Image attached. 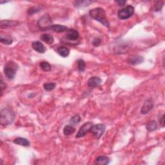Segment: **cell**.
Masks as SVG:
<instances>
[{"instance_id":"obj_1","label":"cell","mask_w":165,"mask_h":165,"mask_svg":"<svg viewBox=\"0 0 165 165\" xmlns=\"http://www.w3.org/2000/svg\"><path fill=\"white\" fill-rule=\"evenodd\" d=\"M89 15L93 20L99 21L106 27H110V23L107 20L105 11L103 9L100 7L93 9L89 12Z\"/></svg>"},{"instance_id":"obj_2","label":"cell","mask_w":165,"mask_h":165,"mask_svg":"<svg viewBox=\"0 0 165 165\" xmlns=\"http://www.w3.org/2000/svg\"><path fill=\"white\" fill-rule=\"evenodd\" d=\"M15 118H16V115L11 108L8 107L3 108L1 110L0 123L2 126H8L13 123Z\"/></svg>"},{"instance_id":"obj_3","label":"cell","mask_w":165,"mask_h":165,"mask_svg":"<svg viewBox=\"0 0 165 165\" xmlns=\"http://www.w3.org/2000/svg\"><path fill=\"white\" fill-rule=\"evenodd\" d=\"M37 27L42 31H47L52 28V20L50 16L48 14H45L41 16L37 21Z\"/></svg>"},{"instance_id":"obj_4","label":"cell","mask_w":165,"mask_h":165,"mask_svg":"<svg viewBox=\"0 0 165 165\" xmlns=\"http://www.w3.org/2000/svg\"><path fill=\"white\" fill-rule=\"evenodd\" d=\"M18 65L13 61H10L4 66V74L9 80H13L16 75Z\"/></svg>"},{"instance_id":"obj_5","label":"cell","mask_w":165,"mask_h":165,"mask_svg":"<svg viewBox=\"0 0 165 165\" xmlns=\"http://www.w3.org/2000/svg\"><path fill=\"white\" fill-rule=\"evenodd\" d=\"M134 7L132 5H128L125 8L119 10L118 13V16L120 20H127L132 16L134 13Z\"/></svg>"},{"instance_id":"obj_6","label":"cell","mask_w":165,"mask_h":165,"mask_svg":"<svg viewBox=\"0 0 165 165\" xmlns=\"http://www.w3.org/2000/svg\"><path fill=\"white\" fill-rule=\"evenodd\" d=\"M106 129V126L104 124H97L93 125L90 130V132L92 134L95 138L99 139L103 136Z\"/></svg>"},{"instance_id":"obj_7","label":"cell","mask_w":165,"mask_h":165,"mask_svg":"<svg viewBox=\"0 0 165 165\" xmlns=\"http://www.w3.org/2000/svg\"><path fill=\"white\" fill-rule=\"evenodd\" d=\"M93 125V123L92 122H87L85 123L83 125L81 126L80 130L78 131L77 134H76V138H80L85 136L88 132H90V130L92 126Z\"/></svg>"},{"instance_id":"obj_8","label":"cell","mask_w":165,"mask_h":165,"mask_svg":"<svg viewBox=\"0 0 165 165\" xmlns=\"http://www.w3.org/2000/svg\"><path fill=\"white\" fill-rule=\"evenodd\" d=\"M153 108V102L152 99H148L145 101V103L141 108V113L143 115L147 114L148 112L152 110Z\"/></svg>"},{"instance_id":"obj_9","label":"cell","mask_w":165,"mask_h":165,"mask_svg":"<svg viewBox=\"0 0 165 165\" xmlns=\"http://www.w3.org/2000/svg\"><path fill=\"white\" fill-rule=\"evenodd\" d=\"M65 37L66 39L69 41H76L79 39V37H80V34H79L78 31H76V30L70 28L66 31Z\"/></svg>"},{"instance_id":"obj_10","label":"cell","mask_w":165,"mask_h":165,"mask_svg":"<svg viewBox=\"0 0 165 165\" xmlns=\"http://www.w3.org/2000/svg\"><path fill=\"white\" fill-rule=\"evenodd\" d=\"M32 47L34 50L38 52V53L43 54L46 51V48L45 47L44 45L38 41H33L32 43Z\"/></svg>"},{"instance_id":"obj_11","label":"cell","mask_w":165,"mask_h":165,"mask_svg":"<svg viewBox=\"0 0 165 165\" xmlns=\"http://www.w3.org/2000/svg\"><path fill=\"white\" fill-rule=\"evenodd\" d=\"M127 61L130 64L132 65H137L139 64H141L144 61V58L140 55H130V57L127 59Z\"/></svg>"},{"instance_id":"obj_12","label":"cell","mask_w":165,"mask_h":165,"mask_svg":"<svg viewBox=\"0 0 165 165\" xmlns=\"http://www.w3.org/2000/svg\"><path fill=\"white\" fill-rule=\"evenodd\" d=\"M102 80L99 77L97 76H93L89 79L87 82V85L90 88H96L99 87V86L101 84Z\"/></svg>"},{"instance_id":"obj_13","label":"cell","mask_w":165,"mask_h":165,"mask_svg":"<svg viewBox=\"0 0 165 165\" xmlns=\"http://www.w3.org/2000/svg\"><path fill=\"white\" fill-rule=\"evenodd\" d=\"M20 23L18 21L14 20H1L0 22V26H1V28L16 27Z\"/></svg>"},{"instance_id":"obj_14","label":"cell","mask_w":165,"mask_h":165,"mask_svg":"<svg viewBox=\"0 0 165 165\" xmlns=\"http://www.w3.org/2000/svg\"><path fill=\"white\" fill-rule=\"evenodd\" d=\"M110 159L109 157L105 156H102L97 157L95 160L94 164L97 165H107L108 163H110Z\"/></svg>"},{"instance_id":"obj_15","label":"cell","mask_w":165,"mask_h":165,"mask_svg":"<svg viewBox=\"0 0 165 165\" xmlns=\"http://www.w3.org/2000/svg\"><path fill=\"white\" fill-rule=\"evenodd\" d=\"M40 39H41V41H43V42L48 45H51L54 41L53 36L49 34H42L40 37Z\"/></svg>"},{"instance_id":"obj_16","label":"cell","mask_w":165,"mask_h":165,"mask_svg":"<svg viewBox=\"0 0 165 165\" xmlns=\"http://www.w3.org/2000/svg\"><path fill=\"white\" fill-rule=\"evenodd\" d=\"M13 142L18 145L23 146V147H28V146H30V142L27 139L23 137H17L14 139Z\"/></svg>"},{"instance_id":"obj_17","label":"cell","mask_w":165,"mask_h":165,"mask_svg":"<svg viewBox=\"0 0 165 165\" xmlns=\"http://www.w3.org/2000/svg\"><path fill=\"white\" fill-rule=\"evenodd\" d=\"M58 53L59 54V55H61L63 58H66L68 57L69 54H70V50L69 48H68L66 47H59L58 48Z\"/></svg>"},{"instance_id":"obj_18","label":"cell","mask_w":165,"mask_h":165,"mask_svg":"<svg viewBox=\"0 0 165 165\" xmlns=\"http://www.w3.org/2000/svg\"><path fill=\"white\" fill-rule=\"evenodd\" d=\"M52 31L58 33H61V32H66L69 30L66 26L65 25H54L51 28Z\"/></svg>"},{"instance_id":"obj_19","label":"cell","mask_w":165,"mask_h":165,"mask_svg":"<svg viewBox=\"0 0 165 165\" xmlns=\"http://www.w3.org/2000/svg\"><path fill=\"white\" fill-rule=\"evenodd\" d=\"M75 132H76V128L71 125H66L64 127V128H63V134L65 136H70V135L74 134Z\"/></svg>"},{"instance_id":"obj_20","label":"cell","mask_w":165,"mask_h":165,"mask_svg":"<svg viewBox=\"0 0 165 165\" xmlns=\"http://www.w3.org/2000/svg\"><path fill=\"white\" fill-rule=\"evenodd\" d=\"M92 3V1H87V0H81V1H76L75 2V7L77 8H81V7H84L88 6L90 4Z\"/></svg>"},{"instance_id":"obj_21","label":"cell","mask_w":165,"mask_h":165,"mask_svg":"<svg viewBox=\"0 0 165 165\" xmlns=\"http://www.w3.org/2000/svg\"><path fill=\"white\" fill-rule=\"evenodd\" d=\"M146 127H147V129L148 132H153V131L157 129V123L155 121H150L147 123Z\"/></svg>"},{"instance_id":"obj_22","label":"cell","mask_w":165,"mask_h":165,"mask_svg":"<svg viewBox=\"0 0 165 165\" xmlns=\"http://www.w3.org/2000/svg\"><path fill=\"white\" fill-rule=\"evenodd\" d=\"M39 66L41 69L43 71H45V72H49L51 70V65H50V63H48L47 61L41 62Z\"/></svg>"},{"instance_id":"obj_23","label":"cell","mask_w":165,"mask_h":165,"mask_svg":"<svg viewBox=\"0 0 165 165\" xmlns=\"http://www.w3.org/2000/svg\"><path fill=\"white\" fill-rule=\"evenodd\" d=\"M56 84L54 82H45L43 85V88L47 91H52L55 88Z\"/></svg>"},{"instance_id":"obj_24","label":"cell","mask_w":165,"mask_h":165,"mask_svg":"<svg viewBox=\"0 0 165 165\" xmlns=\"http://www.w3.org/2000/svg\"><path fill=\"white\" fill-rule=\"evenodd\" d=\"M0 41L5 45H10L12 43V39L8 36H3L2 34L0 36Z\"/></svg>"},{"instance_id":"obj_25","label":"cell","mask_w":165,"mask_h":165,"mask_svg":"<svg viewBox=\"0 0 165 165\" xmlns=\"http://www.w3.org/2000/svg\"><path fill=\"white\" fill-rule=\"evenodd\" d=\"M81 121V117L80 115L76 114L74 115L73 117L70 119V124L71 125H76L77 124H78Z\"/></svg>"},{"instance_id":"obj_26","label":"cell","mask_w":165,"mask_h":165,"mask_svg":"<svg viewBox=\"0 0 165 165\" xmlns=\"http://www.w3.org/2000/svg\"><path fill=\"white\" fill-rule=\"evenodd\" d=\"M77 69L80 72H83L86 69L85 62L82 59H80L77 61Z\"/></svg>"},{"instance_id":"obj_27","label":"cell","mask_w":165,"mask_h":165,"mask_svg":"<svg viewBox=\"0 0 165 165\" xmlns=\"http://www.w3.org/2000/svg\"><path fill=\"white\" fill-rule=\"evenodd\" d=\"M163 6V1H157L154 5L153 6L152 10L154 12H158V11L161 10L162 7Z\"/></svg>"},{"instance_id":"obj_28","label":"cell","mask_w":165,"mask_h":165,"mask_svg":"<svg viewBox=\"0 0 165 165\" xmlns=\"http://www.w3.org/2000/svg\"><path fill=\"white\" fill-rule=\"evenodd\" d=\"M41 10V9L39 7H32L28 10V14L30 16H32L34 14L39 12Z\"/></svg>"},{"instance_id":"obj_29","label":"cell","mask_w":165,"mask_h":165,"mask_svg":"<svg viewBox=\"0 0 165 165\" xmlns=\"http://www.w3.org/2000/svg\"><path fill=\"white\" fill-rule=\"evenodd\" d=\"M101 43V39L100 38H95L92 41V45L94 47H98Z\"/></svg>"},{"instance_id":"obj_30","label":"cell","mask_w":165,"mask_h":165,"mask_svg":"<svg viewBox=\"0 0 165 165\" xmlns=\"http://www.w3.org/2000/svg\"><path fill=\"white\" fill-rule=\"evenodd\" d=\"M0 88H1V95L2 96V93L3 92V91L6 89L7 88V85L2 80V79L1 80V82H0Z\"/></svg>"},{"instance_id":"obj_31","label":"cell","mask_w":165,"mask_h":165,"mask_svg":"<svg viewBox=\"0 0 165 165\" xmlns=\"http://www.w3.org/2000/svg\"><path fill=\"white\" fill-rule=\"evenodd\" d=\"M159 123H160V125L164 127V115H163L161 116V118H159Z\"/></svg>"},{"instance_id":"obj_32","label":"cell","mask_w":165,"mask_h":165,"mask_svg":"<svg viewBox=\"0 0 165 165\" xmlns=\"http://www.w3.org/2000/svg\"><path fill=\"white\" fill-rule=\"evenodd\" d=\"M126 1H123V0H120V1H116L115 3L119 6H123L126 3Z\"/></svg>"}]
</instances>
